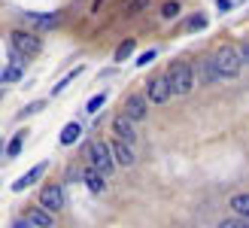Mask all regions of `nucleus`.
Masks as SVG:
<instances>
[{
  "label": "nucleus",
  "instance_id": "obj_18",
  "mask_svg": "<svg viewBox=\"0 0 249 228\" xmlns=\"http://www.w3.org/2000/svg\"><path fill=\"white\" fill-rule=\"evenodd\" d=\"M134 49H137V40H131V37H128V40H122L119 43V49H116V61H124V58H128V55H134Z\"/></svg>",
  "mask_w": 249,
  "mask_h": 228
},
{
  "label": "nucleus",
  "instance_id": "obj_9",
  "mask_svg": "<svg viewBox=\"0 0 249 228\" xmlns=\"http://www.w3.org/2000/svg\"><path fill=\"white\" fill-rule=\"evenodd\" d=\"M113 131H116V137H119L122 143H128V146H134V143H137V128H134V122L124 116V113L113 119Z\"/></svg>",
  "mask_w": 249,
  "mask_h": 228
},
{
  "label": "nucleus",
  "instance_id": "obj_7",
  "mask_svg": "<svg viewBox=\"0 0 249 228\" xmlns=\"http://www.w3.org/2000/svg\"><path fill=\"white\" fill-rule=\"evenodd\" d=\"M40 207H46L49 213H58L61 207H64V189L61 186H43V192H40Z\"/></svg>",
  "mask_w": 249,
  "mask_h": 228
},
{
  "label": "nucleus",
  "instance_id": "obj_27",
  "mask_svg": "<svg viewBox=\"0 0 249 228\" xmlns=\"http://www.w3.org/2000/svg\"><path fill=\"white\" fill-rule=\"evenodd\" d=\"M219 228H246V225H243V219H222Z\"/></svg>",
  "mask_w": 249,
  "mask_h": 228
},
{
  "label": "nucleus",
  "instance_id": "obj_13",
  "mask_svg": "<svg viewBox=\"0 0 249 228\" xmlns=\"http://www.w3.org/2000/svg\"><path fill=\"white\" fill-rule=\"evenodd\" d=\"M43 173H46V161H40V164H36L34 171H28L24 176H18V180L12 183V192H24V189H28L31 183H36V180H40Z\"/></svg>",
  "mask_w": 249,
  "mask_h": 228
},
{
  "label": "nucleus",
  "instance_id": "obj_6",
  "mask_svg": "<svg viewBox=\"0 0 249 228\" xmlns=\"http://www.w3.org/2000/svg\"><path fill=\"white\" fill-rule=\"evenodd\" d=\"M122 113L131 122H143L146 113H149V100L143 95H128V97H124V104H122Z\"/></svg>",
  "mask_w": 249,
  "mask_h": 228
},
{
  "label": "nucleus",
  "instance_id": "obj_28",
  "mask_svg": "<svg viewBox=\"0 0 249 228\" xmlns=\"http://www.w3.org/2000/svg\"><path fill=\"white\" fill-rule=\"evenodd\" d=\"M216 6H219L222 12H228V9L234 6V0H216Z\"/></svg>",
  "mask_w": 249,
  "mask_h": 228
},
{
  "label": "nucleus",
  "instance_id": "obj_22",
  "mask_svg": "<svg viewBox=\"0 0 249 228\" xmlns=\"http://www.w3.org/2000/svg\"><path fill=\"white\" fill-rule=\"evenodd\" d=\"M79 70H82V67H73V70H70V73L64 76V79H61V82H58V85L52 88V95H58V92H61V88H64V85H67L70 79H76V76H79Z\"/></svg>",
  "mask_w": 249,
  "mask_h": 228
},
{
  "label": "nucleus",
  "instance_id": "obj_4",
  "mask_svg": "<svg viewBox=\"0 0 249 228\" xmlns=\"http://www.w3.org/2000/svg\"><path fill=\"white\" fill-rule=\"evenodd\" d=\"M9 46L16 49L18 55L31 58V55H36L43 49V40H40V34H36V31H21V28H16V31H9Z\"/></svg>",
  "mask_w": 249,
  "mask_h": 228
},
{
  "label": "nucleus",
  "instance_id": "obj_21",
  "mask_svg": "<svg viewBox=\"0 0 249 228\" xmlns=\"http://www.w3.org/2000/svg\"><path fill=\"white\" fill-rule=\"evenodd\" d=\"M21 140H24V134H16V137H12V143H9V149H6L9 158H16L18 152H21Z\"/></svg>",
  "mask_w": 249,
  "mask_h": 228
},
{
  "label": "nucleus",
  "instance_id": "obj_26",
  "mask_svg": "<svg viewBox=\"0 0 249 228\" xmlns=\"http://www.w3.org/2000/svg\"><path fill=\"white\" fill-rule=\"evenodd\" d=\"M237 55H240V61H243V64H249V40L237 46Z\"/></svg>",
  "mask_w": 249,
  "mask_h": 228
},
{
  "label": "nucleus",
  "instance_id": "obj_11",
  "mask_svg": "<svg viewBox=\"0 0 249 228\" xmlns=\"http://www.w3.org/2000/svg\"><path fill=\"white\" fill-rule=\"evenodd\" d=\"M192 73H195V79H201V85H213V82H222L219 79V73H216V67H213V61H201L197 67H192Z\"/></svg>",
  "mask_w": 249,
  "mask_h": 228
},
{
  "label": "nucleus",
  "instance_id": "obj_23",
  "mask_svg": "<svg viewBox=\"0 0 249 228\" xmlns=\"http://www.w3.org/2000/svg\"><path fill=\"white\" fill-rule=\"evenodd\" d=\"M104 100H107V95H94L91 100H89V107H85V113H97L104 107Z\"/></svg>",
  "mask_w": 249,
  "mask_h": 228
},
{
  "label": "nucleus",
  "instance_id": "obj_17",
  "mask_svg": "<svg viewBox=\"0 0 249 228\" xmlns=\"http://www.w3.org/2000/svg\"><path fill=\"white\" fill-rule=\"evenodd\" d=\"M231 210L237 213L240 219H249V192H243V195H234V198H231Z\"/></svg>",
  "mask_w": 249,
  "mask_h": 228
},
{
  "label": "nucleus",
  "instance_id": "obj_15",
  "mask_svg": "<svg viewBox=\"0 0 249 228\" xmlns=\"http://www.w3.org/2000/svg\"><path fill=\"white\" fill-rule=\"evenodd\" d=\"M79 137H82V125H79V122H67L64 131H61V143H64V146H73Z\"/></svg>",
  "mask_w": 249,
  "mask_h": 228
},
{
  "label": "nucleus",
  "instance_id": "obj_8",
  "mask_svg": "<svg viewBox=\"0 0 249 228\" xmlns=\"http://www.w3.org/2000/svg\"><path fill=\"white\" fill-rule=\"evenodd\" d=\"M24 21L31 24V31H52V28H58L61 16L58 12H28Z\"/></svg>",
  "mask_w": 249,
  "mask_h": 228
},
{
  "label": "nucleus",
  "instance_id": "obj_14",
  "mask_svg": "<svg viewBox=\"0 0 249 228\" xmlns=\"http://www.w3.org/2000/svg\"><path fill=\"white\" fill-rule=\"evenodd\" d=\"M28 225L49 228V225H52V213H49L46 207H31V210H28Z\"/></svg>",
  "mask_w": 249,
  "mask_h": 228
},
{
  "label": "nucleus",
  "instance_id": "obj_3",
  "mask_svg": "<svg viewBox=\"0 0 249 228\" xmlns=\"http://www.w3.org/2000/svg\"><path fill=\"white\" fill-rule=\"evenodd\" d=\"M85 161H89L94 171H101L104 176H109V173H113V168H116L113 152H109V146L101 143V140H91L89 146H85Z\"/></svg>",
  "mask_w": 249,
  "mask_h": 228
},
{
  "label": "nucleus",
  "instance_id": "obj_10",
  "mask_svg": "<svg viewBox=\"0 0 249 228\" xmlns=\"http://www.w3.org/2000/svg\"><path fill=\"white\" fill-rule=\"evenodd\" d=\"M79 176H82V180H85V186H89V189H91L94 195H101V192H107V176H104L101 171H94L91 164H89V168H85V171H82Z\"/></svg>",
  "mask_w": 249,
  "mask_h": 228
},
{
  "label": "nucleus",
  "instance_id": "obj_30",
  "mask_svg": "<svg viewBox=\"0 0 249 228\" xmlns=\"http://www.w3.org/2000/svg\"><path fill=\"white\" fill-rule=\"evenodd\" d=\"M0 149H3V143H0Z\"/></svg>",
  "mask_w": 249,
  "mask_h": 228
},
{
  "label": "nucleus",
  "instance_id": "obj_24",
  "mask_svg": "<svg viewBox=\"0 0 249 228\" xmlns=\"http://www.w3.org/2000/svg\"><path fill=\"white\" fill-rule=\"evenodd\" d=\"M36 110H43V100H34V104H31V107H24V110L18 113V119H28V116H31V113H36Z\"/></svg>",
  "mask_w": 249,
  "mask_h": 228
},
{
  "label": "nucleus",
  "instance_id": "obj_29",
  "mask_svg": "<svg viewBox=\"0 0 249 228\" xmlns=\"http://www.w3.org/2000/svg\"><path fill=\"white\" fill-rule=\"evenodd\" d=\"M104 3H107V0H94V3H91V12H97V9H101Z\"/></svg>",
  "mask_w": 249,
  "mask_h": 228
},
{
  "label": "nucleus",
  "instance_id": "obj_2",
  "mask_svg": "<svg viewBox=\"0 0 249 228\" xmlns=\"http://www.w3.org/2000/svg\"><path fill=\"white\" fill-rule=\"evenodd\" d=\"M210 61H213L219 79H237L240 70H243V61H240V55H237V49H234V46H222V49H216V55L210 58Z\"/></svg>",
  "mask_w": 249,
  "mask_h": 228
},
{
  "label": "nucleus",
  "instance_id": "obj_12",
  "mask_svg": "<svg viewBox=\"0 0 249 228\" xmlns=\"http://www.w3.org/2000/svg\"><path fill=\"white\" fill-rule=\"evenodd\" d=\"M109 152H113V161H116V164H122V168H131V164H134V149H131L128 143L116 140L113 146H109Z\"/></svg>",
  "mask_w": 249,
  "mask_h": 228
},
{
  "label": "nucleus",
  "instance_id": "obj_5",
  "mask_svg": "<svg viewBox=\"0 0 249 228\" xmlns=\"http://www.w3.org/2000/svg\"><path fill=\"white\" fill-rule=\"evenodd\" d=\"M149 104H167V100L173 97L170 95V85H167V76L161 73V76H152L149 79V85H146V95H143Z\"/></svg>",
  "mask_w": 249,
  "mask_h": 228
},
{
  "label": "nucleus",
  "instance_id": "obj_20",
  "mask_svg": "<svg viewBox=\"0 0 249 228\" xmlns=\"http://www.w3.org/2000/svg\"><path fill=\"white\" fill-rule=\"evenodd\" d=\"M146 6H149V0H131V3L124 6V16L131 19V16H137V12H143Z\"/></svg>",
  "mask_w": 249,
  "mask_h": 228
},
{
  "label": "nucleus",
  "instance_id": "obj_25",
  "mask_svg": "<svg viewBox=\"0 0 249 228\" xmlns=\"http://www.w3.org/2000/svg\"><path fill=\"white\" fill-rule=\"evenodd\" d=\"M149 61H155V49H149V52H143L140 58H137V67H146Z\"/></svg>",
  "mask_w": 249,
  "mask_h": 228
},
{
  "label": "nucleus",
  "instance_id": "obj_1",
  "mask_svg": "<svg viewBox=\"0 0 249 228\" xmlns=\"http://www.w3.org/2000/svg\"><path fill=\"white\" fill-rule=\"evenodd\" d=\"M164 76H167L170 95H177V97L192 95V88H195V73H192V64H189V61H177V64H170Z\"/></svg>",
  "mask_w": 249,
  "mask_h": 228
},
{
  "label": "nucleus",
  "instance_id": "obj_16",
  "mask_svg": "<svg viewBox=\"0 0 249 228\" xmlns=\"http://www.w3.org/2000/svg\"><path fill=\"white\" fill-rule=\"evenodd\" d=\"M207 28V16H204V12H195V16H189V19H185L182 21V34H192V31H204Z\"/></svg>",
  "mask_w": 249,
  "mask_h": 228
},
{
  "label": "nucleus",
  "instance_id": "obj_19",
  "mask_svg": "<svg viewBox=\"0 0 249 228\" xmlns=\"http://www.w3.org/2000/svg\"><path fill=\"white\" fill-rule=\"evenodd\" d=\"M177 16H179V0H167L161 6V19H177Z\"/></svg>",
  "mask_w": 249,
  "mask_h": 228
}]
</instances>
